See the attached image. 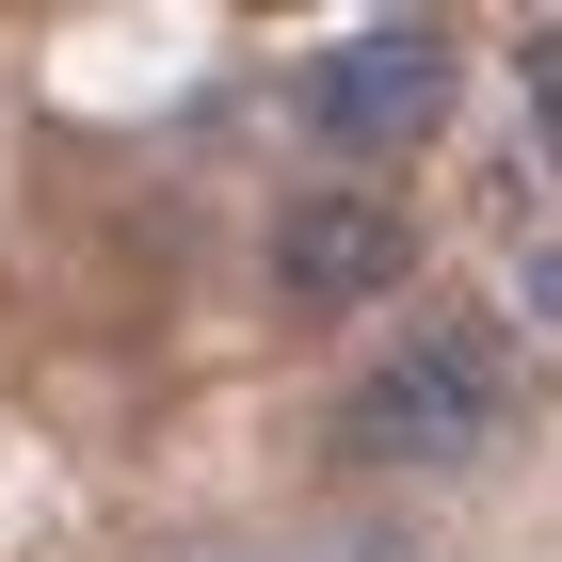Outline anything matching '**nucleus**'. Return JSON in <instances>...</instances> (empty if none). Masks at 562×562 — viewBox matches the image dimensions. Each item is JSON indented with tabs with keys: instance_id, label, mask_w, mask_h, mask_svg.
I'll return each mask as SVG.
<instances>
[{
	"instance_id": "nucleus-2",
	"label": "nucleus",
	"mask_w": 562,
	"mask_h": 562,
	"mask_svg": "<svg viewBox=\"0 0 562 562\" xmlns=\"http://www.w3.org/2000/svg\"><path fill=\"white\" fill-rule=\"evenodd\" d=\"M305 130L338 145V161H386V145H434L450 130V97H467V48L434 33V16H370V33L305 48Z\"/></svg>"
},
{
	"instance_id": "nucleus-4",
	"label": "nucleus",
	"mask_w": 562,
	"mask_h": 562,
	"mask_svg": "<svg viewBox=\"0 0 562 562\" xmlns=\"http://www.w3.org/2000/svg\"><path fill=\"white\" fill-rule=\"evenodd\" d=\"M515 113H530V145L562 161V16H547V33H515Z\"/></svg>"
},
{
	"instance_id": "nucleus-3",
	"label": "nucleus",
	"mask_w": 562,
	"mask_h": 562,
	"mask_svg": "<svg viewBox=\"0 0 562 562\" xmlns=\"http://www.w3.org/2000/svg\"><path fill=\"white\" fill-rule=\"evenodd\" d=\"M418 290V210L370 193V177H305L273 210V305L290 322H353V305Z\"/></svg>"
},
{
	"instance_id": "nucleus-1",
	"label": "nucleus",
	"mask_w": 562,
	"mask_h": 562,
	"mask_svg": "<svg viewBox=\"0 0 562 562\" xmlns=\"http://www.w3.org/2000/svg\"><path fill=\"white\" fill-rule=\"evenodd\" d=\"M515 402H530V370H515L498 322H418V338H386L338 386V450L353 467H402V482H467V467H498Z\"/></svg>"
}]
</instances>
